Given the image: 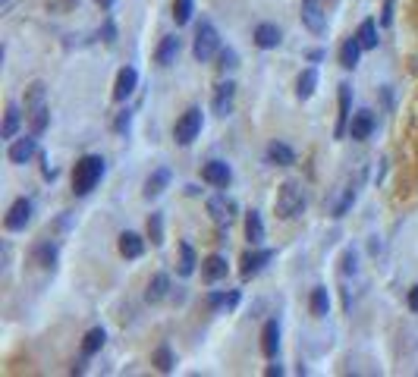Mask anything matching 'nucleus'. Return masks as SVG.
Segmentation results:
<instances>
[{"label": "nucleus", "instance_id": "nucleus-1", "mask_svg": "<svg viewBox=\"0 0 418 377\" xmlns=\"http://www.w3.org/2000/svg\"><path fill=\"white\" fill-rule=\"evenodd\" d=\"M101 179H104V157L101 154H85L72 167V192H76L79 198L92 192Z\"/></svg>", "mask_w": 418, "mask_h": 377}, {"label": "nucleus", "instance_id": "nucleus-2", "mask_svg": "<svg viewBox=\"0 0 418 377\" xmlns=\"http://www.w3.org/2000/svg\"><path fill=\"white\" fill-rule=\"evenodd\" d=\"M305 211V192L299 183H283L280 192H277V214L283 217V220H292V217H299Z\"/></svg>", "mask_w": 418, "mask_h": 377}, {"label": "nucleus", "instance_id": "nucleus-3", "mask_svg": "<svg viewBox=\"0 0 418 377\" xmlns=\"http://www.w3.org/2000/svg\"><path fill=\"white\" fill-rule=\"evenodd\" d=\"M220 54V35H217V28L204 19L202 26H198V32H195V45H192V57L198 63H208L211 57H217Z\"/></svg>", "mask_w": 418, "mask_h": 377}, {"label": "nucleus", "instance_id": "nucleus-4", "mask_svg": "<svg viewBox=\"0 0 418 377\" xmlns=\"http://www.w3.org/2000/svg\"><path fill=\"white\" fill-rule=\"evenodd\" d=\"M198 135H202V111H198V107H189V111L176 120L173 139H176V145H182V148H186V145H192Z\"/></svg>", "mask_w": 418, "mask_h": 377}, {"label": "nucleus", "instance_id": "nucleus-5", "mask_svg": "<svg viewBox=\"0 0 418 377\" xmlns=\"http://www.w3.org/2000/svg\"><path fill=\"white\" fill-rule=\"evenodd\" d=\"M299 16H302V26L308 32H314V35L327 32V13H324V4H321V0H302Z\"/></svg>", "mask_w": 418, "mask_h": 377}, {"label": "nucleus", "instance_id": "nucleus-6", "mask_svg": "<svg viewBox=\"0 0 418 377\" xmlns=\"http://www.w3.org/2000/svg\"><path fill=\"white\" fill-rule=\"evenodd\" d=\"M28 220H32V201L16 198L10 205V211H6V217H4V227L10 230V233H19V230L28 227Z\"/></svg>", "mask_w": 418, "mask_h": 377}, {"label": "nucleus", "instance_id": "nucleus-7", "mask_svg": "<svg viewBox=\"0 0 418 377\" xmlns=\"http://www.w3.org/2000/svg\"><path fill=\"white\" fill-rule=\"evenodd\" d=\"M270 261H274V249H258V245H255L252 252H246V255H242V277L252 280L255 274H261L264 267L270 264Z\"/></svg>", "mask_w": 418, "mask_h": 377}, {"label": "nucleus", "instance_id": "nucleus-8", "mask_svg": "<svg viewBox=\"0 0 418 377\" xmlns=\"http://www.w3.org/2000/svg\"><path fill=\"white\" fill-rule=\"evenodd\" d=\"M38 154V135H26V139H16L10 145V151H6V157H10V164H16V167H22V164H28L32 157Z\"/></svg>", "mask_w": 418, "mask_h": 377}, {"label": "nucleus", "instance_id": "nucleus-9", "mask_svg": "<svg viewBox=\"0 0 418 377\" xmlns=\"http://www.w3.org/2000/svg\"><path fill=\"white\" fill-rule=\"evenodd\" d=\"M202 179L208 186H217V188H226L233 183V170H230V164H224V161H208L202 167Z\"/></svg>", "mask_w": 418, "mask_h": 377}, {"label": "nucleus", "instance_id": "nucleus-10", "mask_svg": "<svg viewBox=\"0 0 418 377\" xmlns=\"http://www.w3.org/2000/svg\"><path fill=\"white\" fill-rule=\"evenodd\" d=\"M233 104H236V85H233L230 79H226V82H220V85H217L211 107H214L217 117H230V113H233Z\"/></svg>", "mask_w": 418, "mask_h": 377}, {"label": "nucleus", "instance_id": "nucleus-11", "mask_svg": "<svg viewBox=\"0 0 418 377\" xmlns=\"http://www.w3.org/2000/svg\"><path fill=\"white\" fill-rule=\"evenodd\" d=\"M349 120H352V85L340 82V117H336V129H334L336 139H343L349 133Z\"/></svg>", "mask_w": 418, "mask_h": 377}, {"label": "nucleus", "instance_id": "nucleus-12", "mask_svg": "<svg viewBox=\"0 0 418 377\" xmlns=\"http://www.w3.org/2000/svg\"><path fill=\"white\" fill-rule=\"evenodd\" d=\"M208 214L214 217V223H220V227H230L233 217H236V205L226 195H214V198H208Z\"/></svg>", "mask_w": 418, "mask_h": 377}, {"label": "nucleus", "instance_id": "nucleus-13", "mask_svg": "<svg viewBox=\"0 0 418 377\" xmlns=\"http://www.w3.org/2000/svg\"><path fill=\"white\" fill-rule=\"evenodd\" d=\"M374 113L371 111H358V113H352V120H349V135L356 142H365V139H371V133H374Z\"/></svg>", "mask_w": 418, "mask_h": 377}, {"label": "nucleus", "instance_id": "nucleus-14", "mask_svg": "<svg viewBox=\"0 0 418 377\" xmlns=\"http://www.w3.org/2000/svg\"><path fill=\"white\" fill-rule=\"evenodd\" d=\"M138 85V72L132 67H123L120 72H116V85H114V101H126L132 91H136Z\"/></svg>", "mask_w": 418, "mask_h": 377}, {"label": "nucleus", "instance_id": "nucleus-15", "mask_svg": "<svg viewBox=\"0 0 418 377\" xmlns=\"http://www.w3.org/2000/svg\"><path fill=\"white\" fill-rule=\"evenodd\" d=\"M280 41H283V32L274 23H261L258 28H255V45H258L261 50H274Z\"/></svg>", "mask_w": 418, "mask_h": 377}, {"label": "nucleus", "instance_id": "nucleus-16", "mask_svg": "<svg viewBox=\"0 0 418 377\" xmlns=\"http://www.w3.org/2000/svg\"><path fill=\"white\" fill-rule=\"evenodd\" d=\"M226 258L224 255H208L202 261V277H204V283H217V280H224L226 277Z\"/></svg>", "mask_w": 418, "mask_h": 377}, {"label": "nucleus", "instance_id": "nucleus-17", "mask_svg": "<svg viewBox=\"0 0 418 377\" xmlns=\"http://www.w3.org/2000/svg\"><path fill=\"white\" fill-rule=\"evenodd\" d=\"M170 179H173V173L167 170V167H160V170H154L148 179H145V198H158L160 192H164L167 186H170Z\"/></svg>", "mask_w": 418, "mask_h": 377}, {"label": "nucleus", "instance_id": "nucleus-18", "mask_svg": "<svg viewBox=\"0 0 418 377\" xmlns=\"http://www.w3.org/2000/svg\"><path fill=\"white\" fill-rule=\"evenodd\" d=\"M277 349H280V324L277 321H268L261 330V352L268 355V359H274Z\"/></svg>", "mask_w": 418, "mask_h": 377}, {"label": "nucleus", "instance_id": "nucleus-19", "mask_svg": "<svg viewBox=\"0 0 418 377\" xmlns=\"http://www.w3.org/2000/svg\"><path fill=\"white\" fill-rule=\"evenodd\" d=\"M176 57H180V38H176V35H167V38L158 45V54H154V60H158L160 67H173Z\"/></svg>", "mask_w": 418, "mask_h": 377}, {"label": "nucleus", "instance_id": "nucleus-20", "mask_svg": "<svg viewBox=\"0 0 418 377\" xmlns=\"http://www.w3.org/2000/svg\"><path fill=\"white\" fill-rule=\"evenodd\" d=\"M120 255L129 258V261L142 258L145 255V239L138 233H120Z\"/></svg>", "mask_w": 418, "mask_h": 377}, {"label": "nucleus", "instance_id": "nucleus-21", "mask_svg": "<svg viewBox=\"0 0 418 377\" xmlns=\"http://www.w3.org/2000/svg\"><path fill=\"white\" fill-rule=\"evenodd\" d=\"M268 161L274 167H292L296 164V151H292L290 145H283V142H270L268 145Z\"/></svg>", "mask_w": 418, "mask_h": 377}, {"label": "nucleus", "instance_id": "nucleus-22", "mask_svg": "<svg viewBox=\"0 0 418 377\" xmlns=\"http://www.w3.org/2000/svg\"><path fill=\"white\" fill-rule=\"evenodd\" d=\"M362 45H358V38H346L340 47V67L343 69H356L358 67V57H362Z\"/></svg>", "mask_w": 418, "mask_h": 377}, {"label": "nucleus", "instance_id": "nucleus-23", "mask_svg": "<svg viewBox=\"0 0 418 377\" xmlns=\"http://www.w3.org/2000/svg\"><path fill=\"white\" fill-rule=\"evenodd\" d=\"M104 343H107L104 327H92L85 333V339H82V355L85 359H92V355H98L101 349H104Z\"/></svg>", "mask_w": 418, "mask_h": 377}, {"label": "nucleus", "instance_id": "nucleus-24", "mask_svg": "<svg viewBox=\"0 0 418 377\" xmlns=\"http://www.w3.org/2000/svg\"><path fill=\"white\" fill-rule=\"evenodd\" d=\"M318 89V69H305L302 76L296 79V98L299 101H308Z\"/></svg>", "mask_w": 418, "mask_h": 377}, {"label": "nucleus", "instance_id": "nucleus-25", "mask_svg": "<svg viewBox=\"0 0 418 377\" xmlns=\"http://www.w3.org/2000/svg\"><path fill=\"white\" fill-rule=\"evenodd\" d=\"M22 126V113L16 104H6V113H4V129H0V139H13Z\"/></svg>", "mask_w": 418, "mask_h": 377}, {"label": "nucleus", "instance_id": "nucleus-26", "mask_svg": "<svg viewBox=\"0 0 418 377\" xmlns=\"http://www.w3.org/2000/svg\"><path fill=\"white\" fill-rule=\"evenodd\" d=\"M167 289H170V277H167V274H154V277L148 280V293H145V299L151 302H160L167 296Z\"/></svg>", "mask_w": 418, "mask_h": 377}, {"label": "nucleus", "instance_id": "nucleus-27", "mask_svg": "<svg viewBox=\"0 0 418 377\" xmlns=\"http://www.w3.org/2000/svg\"><path fill=\"white\" fill-rule=\"evenodd\" d=\"M246 239L252 245H261L264 242V223H261V214L258 211H248L246 214Z\"/></svg>", "mask_w": 418, "mask_h": 377}, {"label": "nucleus", "instance_id": "nucleus-28", "mask_svg": "<svg viewBox=\"0 0 418 377\" xmlns=\"http://www.w3.org/2000/svg\"><path fill=\"white\" fill-rule=\"evenodd\" d=\"M356 38H358V45H362L365 50H374L378 47V23L374 19H365L362 26H358V32H356Z\"/></svg>", "mask_w": 418, "mask_h": 377}, {"label": "nucleus", "instance_id": "nucleus-29", "mask_svg": "<svg viewBox=\"0 0 418 377\" xmlns=\"http://www.w3.org/2000/svg\"><path fill=\"white\" fill-rule=\"evenodd\" d=\"M195 249L189 242H180V277H192L195 274Z\"/></svg>", "mask_w": 418, "mask_h": 377}, {"label": "nucleus", "instance_id": "nucleus-30", "mask_svg": "<svg viewBox=\"0 0 418 377\" xmlns=\"http://www.w3.org/2000/svg\"><path fill=\"white\" fill-rule=\"evenodd\" d=\"M48 104H38V107H28V123H32V133L41 135L48 129Z\"/></svg>", "mask_w": 418, "mask_h": 377}, {"label": "nucleus", "instance_id": "nucleus-31", "mask_svg": "<svg viewBox=\"0 0 418 377\" xmlns=\"http://www.w3.org/2000/svg\"><path fill=\"white\" fill-rule=\"evenodd\" d=\"M173 365H176V359H173L170 346H158V349H154V368H158L160 374H170Z\"/></svg>", "mask_w": 418, "mask_h": 377}, {"label": "nucleus", "instance_id": "nucleus-32", "mask_svg": "<svg viewBox=\"0 0 418 377\" xmlns=\"http://www.w3.org/2000/svg\"><path fill=\"white\" fill-rule=\"evenodd\" d=\"M327 311H330V296H327L324 286H318L312 293V315L314 317H327Z\"/></svg>", "mask_w": 418, "mask_h": 377}, {"label": "nucleus", "instance_id": "nucleus-33", "mask_svg": "<svg viewBox=\"0 0 418 377\" xmlns=\"http://www.w3.org/2000/svg\"><path fill=\"white\" fill-rule=\"evenodd\" d=\"M195 13V0H173V23L176 26H186Z\"/></svg>", "mask_w": 418, "mask_h": 377}, {"label": "nucleus", "instance_id": "nucleus-34", "mask_svg": "<svg viewBox=\"0 0 418 377\" xmlns=\"http://www.w3.org/2000/svg\"><path fill=\"white\" fill-rule=\"evenodd\" d=\"M35 261H38L41 267H54L57 264V249L50 242H38L35 245Z\"/></svg>", "mask_w": 418, "mask_h": 377}, {"label": "nucleus", "instance_id": "nucleus-35", "mask_svg": "<svg viewBox=\"0 0 418 377\" xmlns=\"http://www.w3.org/2000/svg\"><path fill=\"white\" fill-rule=\"evenodd\" d=\"M148 239H151V245H164V217L160 214L148 217Z\"/></svg>", "mask_w": 418, "mask_h": 377}, {"label": "nucleus", "instance_id": "nucleus-36", "mask_svg": "<svg viewBox=\"0 0 418 377\" xmlns=\"http://www.w3.org/2000/svg\"><path fill=\"white\" fill-rule=\"evenodd\" d=\"M239 302V293H211L208 308H233Z\"/></svg>", "mask_w": 418, "mask_h": 377}, {"label": "nucleus", "instance_id": "nucleus-37", "mask_svg": "<svg viewBox=\"0 0 418 377\" xmlns=\"http://www.w3.org/2000/svg\"><path fill=\"white\" fill-rule=\"evenodd\" d=\"M352 201H356V188H346L343 192V198H340V205H334V217H343L352 208Z\"/></svg>", "mask_w": 418, "mask_h": 377}, {"label": "nucleus", "instance_id": "nucleus-38", "mask_svg": "<svg viewBox=\"0 0 418 377\" xmlns=\"http://www.w3.org/2000/svg\"><path fill=\"white\" fill-rule=\"evenodd\" d=\"M393 4H396V0H384V10H380V26H384V28L393 26Z\"/></svg>", "mask_w": 418, "mask_h": 377}, {"label": "nucleus", "instance_id": "nucleus-39", "mask_svg": "<svg viewBox=\"0 0 418 377\" xmlns=\"http://www.w3.org/2000/svg\"><path fill=\"white\" fill-rule=\"evenodd\" d=\"M220 69H230V67H236V54L233 50H220Z\"/></svg>", "mask_w": 418, "mask_h": 377}, {"label": "nucleus", "instance_id": "nucleus-40", "mask_svg": "<svg viewBox=\"0 0 418 377\" xmlns=\"http://www.w3.org/2000/svg\"><path fill=\"white\" fill-rule=\"evenodd\" d=\"M41 176H44V179H54V176H57V170H54V167H50L48 154H41Z\"/></svg>", "mask_w": 418, "mask_h": 377}, {"label": "nucleus", "instance_id": "nucleus-41", "mask_svg": "<svg viewBox=\"0 0 418 377\" xmlns=\"http://www.w3.org/2000/svg\"><path fill=\"white\" fill-rule=\"evenodd\" d=\"M101 35H104V41H107V45H114V38H116V28H114V23H110V19L104 23V32H101Z\"/></svg>", "mask_w": 418, "mask_h": 377}, {"label": "nucleus", "instance_id": "nucleus-42", "mask_svg": "<svg viewBox=\"0 0 418 377\" xmlns=\"http://www.w3.org/2000/svg\"><path fill=\"white\" fill-rule=\"evenodd\" d=\"M116 133H126V129H129V111L126 113H120V117H116Z\"/></svg>", "mask_w": 418, "mask_h": 377}, {"label": "nucleus", "instance_id": "nucleus-43", "mask_svg": "<svg viewBox=\"0 0 418 377\" xmlns=\"http://www.w3.org/2000/svg\"><path fill=\"white\" fill-rule=\"evenodd\" d=\"M349 271H356V255H352V252L343 255V274H349Z\"/></svg>", "mask_w": 418, "mask_h": 377}, {"label": "nucleus", "instance_id": "nucleus-44", "mask_svg": "<svg viewBox=\"0 0 418 377\" xmlns=\"http://www.w3.org/2000/svg\"><path fill=\"white\" fill-rule=\"evenodd\" d=\"M409 308H412V311H418V286H412V289H409Z\"/></svg>", "mask_w": 418, "mask_h": 377}, {"label": "nucleus", "instance_id": "nucleus-45", "mask_svg": "<svg viewBox=\"0 0 418 377\" xmlns=\"http://www.w3.org/2000/svg\"><path fill=\"white\" fill-rule=\"evenodd\" d=\"M264 374H268V377H280V374H283V368H280V365H270Z\"/></svg>", "mask_w": 418, "mask_h": 377}, {"label": "nucleus", "instance_id": "nucleus-46", "mask_svg": "<svg viewBox=\"0 0 418 377\" xmlns=\"http://www.w3.org/2000/svg\"><path fill=\"white\" fill-rule=\"evenodd\" d=\"M101 6H104V10H110V6H114V0H98Z\"/></svg>", "mask_w": 418, "mask_h": 377}]
</instances>
